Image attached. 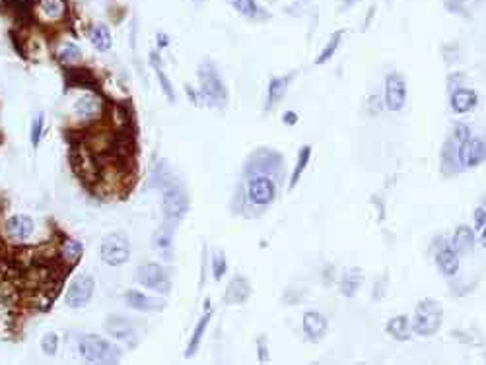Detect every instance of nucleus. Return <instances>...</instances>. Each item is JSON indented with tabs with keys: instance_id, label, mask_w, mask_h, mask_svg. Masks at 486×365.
I'll list each match as a JSON object with an SVG mask.
<instances>
[{
	"instance_id": "nucleus-1",
	"label": "nucleus",
	"mask_w": 486,
	"mask_h": 365,
	"mask_svg": "<svg viewBox=\"0 0 486 365\" xmlns=\"http://www.w3.org/2000/svg\"><path fill=\"white\" fill-rule=\"evenodd\" d=\"M442 323H444V307L440 305V302L426 297L416 305L413 321H411L414 334L434 336L442 328Z\"/></svg>"
},
{
	"instance_id": "nucleus-2",
	"label": "nucleus",
	"mask_w": 486,
	"mask_h": 365,
	"mask_svg": "<svg viewBox=\"0 0 486 365\" xmlns=\"http://www.w3.org/2000/svg\"><path fill=\"white\" fill-rule=\"evenodd\" d=\"M80 354L86 362L93 364H117L121 359V348L111 344L97 334H88L80 340Z\"/></svg>"
},
{
	"instance_id": "nucleus-3",
	"label": "nucleus",
	"mask_w": 486,
	"mask_h": 365,
	"mask_svg": "<svg viewBox=\"0 0 486 365\" xmlns=\"http://www.w3.org/2000/svg\"><path fill=\"white\" fill-rule=\"evenodd\" d=\"M198 80H200V94L212 107H226L228 103V90L222 82L220 74L210 63L203 64L198 68Z\"/></svg>"
},
{
	"instance_id": "nucleus-4",
	"label": "nucleus",
	"mask_w": 486,
	"mask_h": 365,
	"mask_svg": "<svg viewBox=\"0 0 486 365\" xmlns=\"http://www.w3.org/2000/svg\"><path fill=\"white\" fill-rule=\"evenodd\" d=\"M131 257V243L124 233H109L102 243V261L109 266H121Z\"/></svg>"
},
{
	"instance_id": "nucleus-5",
	"label": "nucleus",
	"mask_w": 486,
	"mask_h": 365,
	"mask_svg": "<svg viewBox=\"0 0 486 365\" xmlns=\"http://www.w3.org/2000/svg\"><path fill=\"white\" fill-rule=\"evenodd\" d=\"M136 282H140L148 290H154L158 293H169L171 292V278L164 266L156 264V262H148L142 264L138 270H136Z\"/></svg>"
},
{
	"instance_id": "nucleus-6",
	"label": "nucleus",
	"mask_w": 486,
	"mask_h": 365,
	"mask_svg": "<svg viewBox=\"0 0 486 365\" xmlns=\"http://www.w3.org/2000/svg\"><path fill=\"white\" fill-rule=\"evenodd\" d=\"M383 101H385V107L393 113L403 111L404 103H406V80L399 72L387 74Z\"/></svg>"
},
{
	"instance_id": "nucleus-7",
	"label": "nucleus",
	"mask_w": 486,
	"mask_h": 365,
	"mask_svg": "<svg viewBox=\"0 0 486 365\" xmlns=\"http://www.w3.org/2000/svg\"><path fill=\"white\" fill-rule=\"evenodd\" d=\"M247 197L255 206H269L277 199V185L269 175H253L247 183Z\"/></svg>"
},
{
	"instance_id": "nucleus-8",
	"label": "nucleus",
	"mask_w": 486,
	"mask_h": 365,
	"mask_svg": "<svg viewBox=\"0 0 486 365\" xmlns=\"http://www.w3.org/2000/svg\"><path fill=\"white\" fill-rule=\"evenodd\" d=\"M162 206H164V216L167 221H171V224L179 221L189 210V199H187L185 190L179 185L167 187L164 199H162Z\"/></svg>"
},
{
	"instance_id": "nucleus-9",
	"label": "nucleus",
	"mask_w": 486,
	"mask_h": 365,
	"mask_svg": "<svg viewBox=\"0 0 486 365\" xmlns=\"http://www.w3.org/2000/svg\"><path fill=\"white\" fill-rule=\"evenodd\" d=\"M93 278L88 274H80L74 278V282L68 286V292L64 295V302L73 309H80L84 305H88L93 295Z\"/></svg>"
},
{
	"instance_id": "nucleus-10",
	"label": "nucleus",
	"mask_w": 486,
	"mask_h": 365,
	"mask_svg": "<svg viewBox=\"0 0 486 365\" xmlns=\"http://www.w3.org/2000/svg\"><path fill=\"white\" fill-rule=\"evenodd\" d=\"M457 157L461 167H476L486 159V138L471 136L457 148Z\"/></svg>"
},
{
	"instance_id": "nucleus-11",
	"label": "nucleus",
	"mask_w": 486,
	"mask_h": 365,
	"mask_svg": "<svg viewBox=\"0 0 486 365\" xmlns=\"http://www.w3.org/2000/svg\"><path fill=\"white\" fill-rule=\"evenodd\" d=\"M301 326H303V333H306V336L310 338L311 342H317L329 331V321L319 311H308V313L303 315V319H301Z\"/></svg>"
},
{
	"instance_id": "nucleus-12",
	"label": "nucleus",
	"mask_w": 486,
	"mask_h": 365,
	"mask_svg": "<svg viewBox=\"0 0 486 365\" xmlns=\"http://www.w3.org/2000/svg\"><path fill=\"white\" fill-rule=\"evenodd\" d=\"M251 282H249L245 276H234L230 280L226 293H224V299L228 305H241L251 297Z\"/></svg>"
},
{
	"instance_id": "nucleus-13",
	"label": "nucleus",
	"mask_w": 486,
	"mask_h": 365,
	"mask_svg": "<svg viewBox=\"0 0 486 365\" xmlns=\"http://www.w3.org/2000/svg\"><path fill=\"white\" fill-rule=\"evenodd\" d=\"M4 230H6V235H8L10 239L14 241L28 239L31 233H33V219L28 218V216H24V214H16V216H12V218L6 219Z\"/></svg>"
},
{
	"instance_id": "nucleus-14",
	"label": "nucleus",
	"mask_w": 486,
	"mask_h": 365,
	"mask_svg": "<svg viewBox=\"0 0 486 365\" xmlns=\"http://www.w3.org/2000/svg\"><path fill=\"white\" fill-rule=\"evenodd\" d=\"M476 103H478V94L473 88H457L456 92L451 94V109L456 111L457 115L473 111Z\"/></svg>"
},
{
	"instance_id": "nucleus-15",
	"label": "nucleus",
	"mask_w": 486,
	"mask_h": 365,
	"mask_svg": "<svg viewBox=\"0 0 486 365\" xmlns=\"http://www.w3.org/2000/svg\"><path fill=\"white\" fill-rule=\"evenodd\" d=\"M124 299L129 303V307H133L136 311H162L166 307V303L162 299L150 297V295L136 292V290H129L124 293Z\"/></svg>"
},
{
	"instance_id": "nucleus-16",
	"label": "nucleus",
	"mask_w": 486,
	"mask_h": 365,
	"mask_svg": "<svg viewBox=\"0 0 486 365\" xmlns=\"http://www.w3.org/2000/svg\"><path fill=\"white\" fill-rule=\"evenodd\" d=\"M385 333L389 334L391 338H395L397 342H406L413 336V324L411 319L406 315H395L393 319H389L385 324Z\"/></svg>"
},
{
	"instance_id": "nucleus-17",
	"label": "nucleus",
	"mask_w": 486,
	"mask_h": 365,
	"mask_svg": "<svg viewBox=\"0 0 486 365\" xmlns=\"http://www.w3.org/2000/svg\"><path fill=\"white\" fill-rule=\"evenodd\" d=\"M292 78H294V74H288V76H274V78L270 80L269 90H267V103H265V109H267V111H270V109L286 95Z\"/></svg>"
},
{
	"instance_id": "nucleus-18",
	"label": "nucleus",
	"mask_w": 486,
	"mask_h": 365,
	"mask_svg": "<svg viewBox=\"0 0 486 365\" xmlns=\"http://www.w3.org/2000/svg\"><path fill=\"white\" fill-rule=\"evenodd\" d=\"M475 231L471 230L469 226H459L454 233V239H451V249L456 250L457 255H471L475 250Z\"/></svg>"
},
{
	"instance_id": "nucleus-19",
	"label": "nucleus",
	"mask_w": 486,
	"mask_h": 365,
	"mask_svg": "<svg viewBox=\"0 0 486 365\" xmlns=\"http://www.w3.org/2000/svg\"><path fill=\"white\" fill-rule=\"evenodd\" d=\"M232 6H234L236 12H239L245 20L263 21L270 18L269 12L265 10L257 0H232Z\"/></svg>"
},
{
	"instance_id": "nucleus-20",
	"label": "nucleus",
	"mask_w": 486,
	"mask_h": 365,
	"mask_svg": "<svg viewBox=\"0 0 486 365\" xmlns=\"http://www.w3.org/2000/svg\"><path fill=\"white\" fill-rule=\"evenodd\" d=\"M436 264H438V268L444 276L451 278L459 272V255L451 247H444V249L436 253Z\"/></svg>"
},
{
	"instance_id": "nucleus-21",
	"label": "nucleus",
	"mask_w": 486,
	"mask_h": 365,
	"mask_svg": "<svg viewBox=\"0 0 486 365\" xmlns=\"http://www.w3.org/2000/svg\"><path fill=\"white\" fill-rule=\"evenodd\" d=\"M105 328H107V333L111 334V336L119 338V340H124V342H129L133 338V334H135V328H133L131 321H127V319L119 317V315H111L105 321Z\"/></svg>"
},
{
	"instance_id": "nucleus-22",
	"label": "nucleus",
	"mask_w": 486,
	"mask_h": 365,
	"mask_svg": "<svg viewBox=\"0 0 486 365\" xmlns=\"http://www.w3.org/2000/svg\"><path fill=\"white\" fill-rule=\"evenodd\" d=\"M311 146H301L300 154H298V159H296V167H294V171H292V177H290V183H288V188L290 190H294V187L300 183L301 175H303V171L308 169V166H310L311 161Z\"/></svg>"
},
{
	"instance_id": "nucleus-23",
	"label": "nucleus",
	"mask_w": 486,
	"mask_h": 365,
	"mask_svg": "<svg viewBox=\"0 0 486 365\" xmlns=\"http://www.w3.org/2000/svg\"><path fill=\"white\" fill-rule=\"evenodd\" d=\"M342 37H344V30H339V32L333 33L331 37H329V41L325 43V47L321 49V52L317 55V59H315V64H317V66L327 64L329 61H331L333 57H335V52L339 51V47H341Z\"/></svg>"
},
{
	"instance_id": "nucleus-24",
	"label": "nucleus",
	"mask_w": 486,
	"mask_h": 365,
	"mask_svg": "<svg viewBox=\"0 0 486 365\" xmlns=\"http://www.w3.org/2000/svg\"><path fill=\"white\" fill-rule=\"evenodd\" d=\"M150 64H152V68H154L156 76H158V80H160V86H162V90H164V94H166V97L169 99V101H176V92H174V88H171V82H169V78L166 76V72H164V66H162V61H160V57L156 55L154 51L150 52Z\"/></svg>"
},
{
	"instance_id": "nucleus-25",
	"label": "nucleus",
	"mask_w": 486,
	"mask_h": 365,
	"mask_svg": "<svg viewBox=\"0 0 486 365\" xmlns=\"http://www.w3.org/2000/svg\"><path fill=\"white\" fill-rule=\"evenodd\" d=\"M90 39H92L93 47L102 52L109 51V49H111V45H113L111 32H109V28H107L105 23H97V26H93Z\"/></svg>"
},
{
	"instance_id": "nucleus-26",
	"label": "nucleus",
	"mask_w": 486,
	"mask_h": 365,
	"mask_svg": "<svg viewBox=\"0 0 486 365\" xmlns=\"http://www.w3.org/2000/svg\"><path fill=\"white\" fill-rule=\"evenodd\" d=\"M362 282H364L362 272H358L356 268H352V270H348L344 276H342L341 293L342 295H346V297H354V295L358 293V290H360Z\"/></svg>"
},
{
	"instance_id": "nucleus-27",
	"label": "nucleus",
	"mask_w": 486,
	"mask_h": 365,
	"mask_svg": "<svg viewBox=\"0 0 486 365\" xmlns=\"http://www.w3.org/2000/svg\"><path fill=\"white\" fill-rule=\"evenodd\" d=\"M210 317H212V313L207 311V313L203 315V319L197 323L195 333H193V338H191V342H189V350L185 352V357H193V355L197 354L198 346H200V342H203V336H205V333H207V326L208 323H210Z\"/></svg>"
},
{
	"instance_id": "nucleus-28",
	"label": "nucleus",
	"mask_w": 486,
	"mask_h": 365,
	"mask_svg": "<svg viewBox=\"0 0 486 365\" xmlns=\"http://www.w3.org/2000/svg\"><path fill=\"white\" fill-rule=\"evenodd\" d=\"M100 111H102L100 99H95L92 95H84L82 99H78V103H76V113L80 117H93Z\"/></svg>"
},
{
	"instance_id": "nucleus-29",
	"label": "nucleus",
	"mask_w": 486,
	"mask_h": 365,
	"mask_svg": "<svg viewBox=\"0 0 486 365\" xmlns=\"http://www.w3.org/2000/svg\"><path fill=\"white\" fill-rule=\"evenodd\" d=\"M82 253L84 247L80 241L68 239L64 243V247H62V259L68 262V264H74V262H78L82 259Z\"/></svg>"
},
{
	"instance_id": "nucleus-30",
	"label": "nucleus",
	"mask_w": 486,
	"mask_h": 365,
	"mask_svg": "<svg viewBox=\"0 0 486 365\" xmlns=\"http://www.w3.org/2000/svg\"><path fill=\"white\" fill-rule=\"evenodd\" d=\"M154 247L158 250H162L164 257H169V250H171V231L167 230L166 226L160 228L154 233Z\"/></svg>"
},
{
	"instance_id": "nucleus-31",
	"label": "nucleus",
	"mask_w": 486,
	"mask_h": 365,
	"mask_svg": "<svg viewBox=\"0 0 486 365\" xmlns=\"http://www.w3.org/2000/svg\"><path fill=\"white\" fill-rule=\"evenodd\" d=\"M226 268H228L226 257H224V253L220 250V253L214 255V259H212V276H214V280H222L224 274H226Z\"/></svg>"
},
{
	"instance_id": "nucleus-32",
	"label": "nucleus",
	"mask_w": 486,
	"mask_h": 365,
	"mask_svg": "<svg viewBox=\"0 0 486 365\" xmlns=\"http://www.w3.org/2000/svg\"><path fill=\"white\" fill-rule=\"evenodd\" d=\"M61 61L62 63H76L80 59V47L74 45V43H66L61 49Z\"/></svg>"
},
{
	"instance_id": "nucleus-33",
	"label": "nucleus",
	"mask_w": 486,
	"mask_h": 365,
	"mask_svg": "<svg viewBox=\"0 0 486 365\" xmlns=\"http://www.w3.org/2000/svg\"><path fill=\"white\" fill-rule=\"evenodd\" d=\"M41 348H43V354H47V355L57 354V348H59V338H57V334L55 333L45 334L41 340Z\"/></svg>"
},
{
	"instance_id": "nucleus-34",
	"label": "nucleus",
	"mask_w": 486,
	"mask_h": 365,
	"mask_svg": "<svg viewBox=\"0 0 486 365\" xmlns=\"http://www.w3.org/2000/svg\"><path fill=\"white\" fill-rule=\"evenodd\" d=\"M43 115L39 113V115L33 119V123H31V144L33 146H37L39 144V140H41V135H43Z\"/></svg>"
},
{
	"instance_id": "nucleus-35",
	"label": "nucleus",
	"mask_w": 486,
	"mask_h": 365,
	"mask_svg": "<svg viewBox=\"0 0 486 365\" xmlns=\"http://www.w3.org/2000/svg\"><path fill=\"white\" fill-rule=\"evenodd\" d=\"M43 10H45V14H47V18H59V16L62 14L61 0H45Z\"/></svg>"
},
{
	"instance_id": "nucleus-36",
	"label": "nucleus",
	"mask_w": 486,
	"mask_h": 365,
	"mask_svg": "<svg viewBox=\"0 0 486 365\" xmlns=\"http://www.w3.org/2000/svg\"><path fill=\"white\" fill-rule=\"evenodd\" d=\"M467 138H471V130L467 125H457L456 130H454V140L457 142V148L461 146L465 142Z\"/></svg>"
},
{
	"instance_id": "nucleus-37",
	"label": "nucleus",
	"mask_w": 486,
	"mask_h": 365,
	"mask_svg": "<svg viewBox=\"0 0 486 365\" xmlns=\"http://www.w3.org/2000/svg\"><path fill=\"white\" fill-rule=\"evenodd\" d=\"M473 218H475V228L478 231L483 230L486 226V208L485 206H478V208H475V214H473Z\"/></svg>"
},
{
	"instance_id": "nucleus-38",
	"label": "nucleus",
	"mask_w": 486,
	"mask_h": 365,
	"mask_svg": "<svg viewBox=\"0 0 486 365\" xmlns=\"http://www.w3.org/2000/svg\"><path fill=\"white\" fill-rule=\"evenodd\" d=\"M259 362H269V354H267V338H259Z\"/></svg>"
},
{
	"instance_id": "nucleus-39",
	"label": "nucleus",
	"mask_w": 486,
	"mask_h": 365,
	"mask_svg": "<svg viewBox=\"0 0 486 365\" xmlns=\"http://www.w3.org/2000/svg\"><path fill=\"white\" fill-rule=\"evenodd\" d=\"M284 123H286V125H296V123H298V115L292 113V111H286V113H284Z\"/></svg>"
},
{
	"instance_id": "nucleus-40",
	"label": "nucleus",
	"mask_w": 486,
	"mask_h": 365,
	"mask_svg": "<svg viewBox=\"0 0 486 365\" xmlns=\"http://www.w3.org/2000/svg\"><path fill=\"white\" fill-rule=\"evenodd\" d=\"M356 2H360V0H342V6H344V8H352Z\"/></svg>"
},
{
	"instance_id": "nucleus-41",
	"label": "nucleus",
	"mask_w": 486,
	"mask_h": 365,
	"mask_svg": "<svg viewBox=\"0 0 486 365\" xmlns=\"http://www.w3.org/2000/svg\"><path fill=\"white\" fill-rule=\"evenodd\" d=\"M480 245L486 249V226L480 230Z\"/></svg>"
},
{
	"instance_id": "nucleus-42",
	"label": "nucleus",
	"mask_w": 486,
	"mask_h": 365,
	"mask_svg": "<svg viewBox=\"0 0 486 365\" xmlns=\"http://www.w3.org/2000/svg\"><path fill=\"white\" fill-rule=\"evenodd\" d=\"M193 2H195V4H197V6H200V4H203V2H205V0H193Z\"/></svg>"
}]
</instances>
